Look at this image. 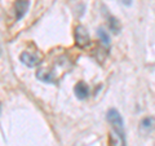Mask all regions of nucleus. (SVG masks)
<instances>
[{
  "label": "nucleus",
  "mask_w": 155,
  "mask_h": 146,
  "mask_svg": "<svg viewBox=\"0 0 155 146\" xmlns=\"http://www.w3.org/2000/svg\"><path fill=\"white\" fill-rule=\"evenodd\" d=\"M98 36H100V39L104 41V44H106V45H109L110 44V38H109V34L106 32L104 28H100L98 30Z\"/></svg>",
  "instance_id": "1a4fd4ad"
},
{
  "label": "nucleus",
  "mask_w": 155,
  "mask_h": 146,
  "mask_svg": "<svg viewBox=\"0 0 155 146\" xmlns=\"http://www.w3.org/2000/svg\"><path fill=\"white\" fill-rule=\"evenodd\" d=\"M75 95H76V97L79 100H84V98H87L88 97V95H89V88H88V85L85 84V83H83V81H79L78 84L75 85Z\"/></svg>",
  "instance_id": "423d86ee"
},
{
  "label": "nucleus",
  "mask_w": 155,
  "mask_h": 146,
  "mask_svg": "<svg viewBox=\"0 0 155 146\" xmlns=\"http://www.w3.org/2000/svg\"><path fill=\"white\" fill-rule=\"evenodd\" d=\"M122 2L125 4V5H129V4H130V2H132V0H122Z\"/></svg>",
  "instance_id": "9d476101"
},
{
  "label": "nucleus",
  "mask_w": 155,
  "mask_h": 146,
  "mask_svg": "<svg viewBox=\"0 0 155 146\" xmlns=\"http://www.w3.org/2000/svg\"><path fill=\"white\" fill-rule=\"evenodd\" d=\"M89 34L87 31V28L84 26H78L75 28V44L80 48H85L87 45H89Z\"/></svg>",
  "instance_id": "f03ea898"
},
{
  "label": "nucleus",
  "mask_w": 155,
  "mask_h": 146,
  "mask_svg": "<svg viewBox=\"0 0 155 146\" xmlns=\"http://www.w3.org/2000/svg\"><path fill=\"white\" fill-rule=\"evenodd\" d=\"M0 109H2V105H0Z\"/></svg>",
  "instance_id": "9b49d317"
},
{
  "label": "nucleus",
  "mask_w": 155,
  "mask_h": 146,
  "mask_svg": "<svg viewBox=\"0 0 155 146\" xmlns=\"http://www.w3.org/2000/svg\"><path fill=\"white\" fill-rule=\"evenodd\" d=\"M110 142H111V146H125L124 136H120L115 131L110 133Z\"/></svg>",
  "instance_id": "0eeeda50"
},
{
  "label": "nucleus",
  "mask_w": 155,
  "mask_h": 146,
  "mask_svg": "<svg viewBox=\"0 0 155 146\" xmlns=\"http://www.w3.org/2000/svg\"><path fill=\"white\" fill-rule=\"evenodd\" d=\"M19 58H21V61L28 67H34V66L40 64V58H39L36 55H34V53H30V52H23Z\"/></svg>",
  "instance_id": "7ed1b4c3"
},
{
  "label": "nucleus",
  "mask_w": 155,
  "mask_h": 146,
  "mask_svg": "<svg viewBox=\"0 0 155 146\" xmlns=\"http://www.w3.org/2000/svg\"><path fill=\"white\" fill-rule=\"evenodd\" d=\"M36 78L41 81H45V83H56V78L53 75V72L51 70H47V69H40L36 72Z\"/></svg>",
  "instance_id": "20e7f679"
},
{
  "label": "nucleus",
  "mask_w": 155,
  "mask_h": 146,
  "mask_svg": "<svg viewBox=\"0 0 155 146\" xmlns=\"http://www.w3.org/2000/svg\"><path fill=\"white\" fill-rule=\"evenodd\" d=\"M27 8H28V0H17L16 2V5H14V9H16V17L18 19H21L25 13L27 12Z\"/></svg>",
  "instance_id": "39448f33"
},
{
  "label": "nucleus",
  "mask_w": 155,
  "mask_h": 146,
  "mask_svg": "<svg viewBox=\"0 0 155 146\" xmlns=\"http://www.w3.org/2000/svg\"><path fill=\"white\" fill-rule=\"evenodd\" d=\"M109 26H110L111 31H113L114 34H118V32H119V30H120V23H119V21H118V19H116V18H114V17H110Z\"/></svg>",
  "instance_id": "6e6552de"
},
{
  "label": "nucleus",
  "mask_w": 155,
  "mask_h": 146,
  "mask_svg": "<svg viewBox=\"0 0 155 146\" xmlns=\"http://www.w3.org/2000/svg\"><path fill=\"white\" fill-rule=\"evenodd\" d=\"M107 120L110 121V124L113 125V128L116 133H119L120 136H124V125H123V119L122 116H120V114L116 111L115 109H111L109 110L107 113Z\"/></svg>",
  "instance_id": "f257e3e1"
}]
</instances>
